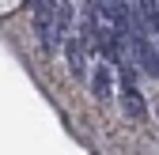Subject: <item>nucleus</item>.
<instances>
[{
  "instance_id": "4",
  "label": "nucleus",
  "mask_w": 159,
  "mask_h": 155,
  "mask_svg": "<svg viewBox=\"0 0 159 155\" xmlns=\"http://www.w3.org/2000/svg\"><path fill=\"white\" fill-rule=\"evenodd\" d=\"M133 15L140 19V27L148 30V38H159V0H136Z\"/></svg>"
},
{
  "instance_id": "5",
  "label": "nucleus",
  "mask_w": 159,
  "mask_h": 155,
  "mask_svg": "<svg viewBox=\"0 0 159 155\" xmlns=\"http://www.w3.org/2000/svg\"><path fill=\"white\" fill-rule=\"evenodd\" d=\"M91 91H95V99H114V64L110 61H102L95 68V76H91Z\"/></svg>"
},
{
  "instance_id": "3",
  "label": "nucleus",
  "mask_w": 159,
  "mask_h": 155,
  "mask_svg": "<svg viewBox=\"0 0 159 155\" xmlns=\"http://www.w3.org/2000/svg\"><path fill=\"white\" fill-rule=\"evenodd\" d=\"M65 57H68V68L76 76H87V42L80 34H72L68 42H65Z\"/></svg>"
},
{
  "instance_id": "2",
  "label": "nucleus",
  "mask_w": 159,
  "mask_h": 155,
  "mask_svg": "<svg viewBox=\"0 0 159 155\" xmlns=\"http://www.w3.org/2000/svg\"><path fill=\"white\" fill-rule=\"evenodd\" d=\"M117 95H121V106H125V113H129L133 121H144L148 117L144 99H140V87H136V80H133L129 68H121V87H117Z\"/></svg>"
},
{
  "instance_id": "1",
  "label": "nucleus",
  "mask_w": 159,
  "mask_h": 155,
  "mask_svg": "<svg viewBox=\"0 0 159 155\" xmlns=\"http://www.w3.org/2000/svg\"><path fill=\"white\" fill-rule=\"evenodd\" d=\"M34 34H38V42H42L49 53L61 46V34H57V19H53V4L49 0H38L34 4Z\"/></svg>"
}]
</instances>
